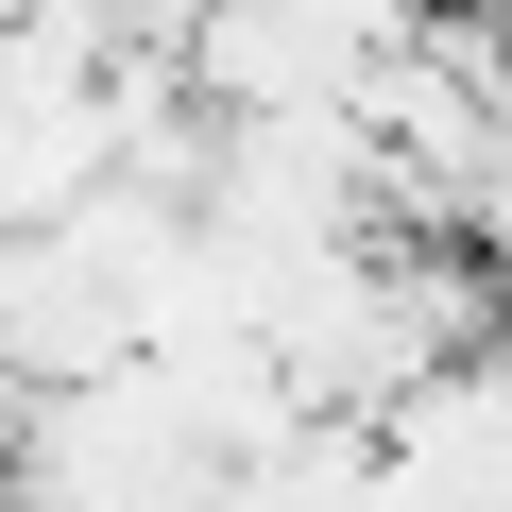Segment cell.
I'll list each match as a JSON object with an SVG mask.
<instances>
[{"label": "cell", "instance_id": "obj_1", "mask_svg": "<svg viewBox=\"0 0 512 512\" xmlns=\"http://www.w3.org/2000/svg\"><path fill=\"white\" fill-rule=\"evenodd\" d=\"M410 52H427V0H205L188 103L205 120H359Z\"/></svg>", "mask_w": 512, "mask_h": 512}]
</instances>
